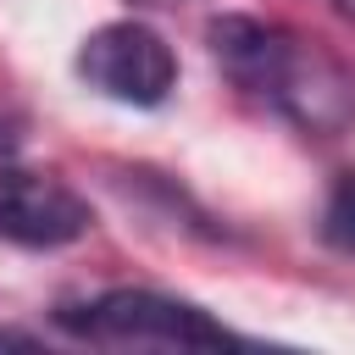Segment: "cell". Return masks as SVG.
Listing matches in <instances>:
<instances>
[{
    "label": "cell",
    "instance_id": "5b68a950",
    "mask_svg": "<svg viewBox=\"0 0 355 355\" xmlns=\"http://www.w3.org/2000/svg\"><path fill=\"white\" fill-rule=\"evenodd\" d=\"M322 239L344 255H355V172H344L322 205Z\"/></svg>",
    "mask_w": 355,
    "mask_h": 355
},
{
    "label": "cell",
    "instance_id": "3957f363",
    "mask_svg": "<svg viewBox=\"0 0 355 355\" xmlns=\"http://www.w3.org/2000/svg\"><path fill=\"white\" fill-rule=\"evenodd\" d=\"M78 78L116 105H161L178 89V55L150 22H105L78 44Z\"/></svg>",
    "mask_w": 355,
    "mask_h": 355
},
{
    "label": "cell",
    "instance_id": "7a4b0ae2",
    "mask_svg": "<svg viewBox=\"0 0 355 355\" xmlns=\"http://www.w3.org/2000/svg\"><path fill=\"white\" fill-rule=\"evenodd\" d=\"M55 322L89 344H133V349H222L233 333L200 311L194 300L161 294V288H111L89 305H61Z\"/></svg>",
    "mask_w": 355,
    "mask_h": 355
},
{
    "label": "cell",
    "instance_id": "6da1fadb",
    "mask_svg": "<svg viewBox=\"0 0 355 355\" xmlns=\"http://www.w3.org/2000/svg\"><path fill=\"white\" fill-rule=\"evenodd\" d=\"M205 39L222 72L294 128L316 139H338L355 128V72L316 39H300L261 17H216Z\"/></svg>",
    "mask_w": 355,
    "mask_h": 355
},
{
    "label": "cell",
    "instance_id": "52a82bcc",
    "mask_svg": "<svg viewBox=\"0 0 355 355\" xmlns=\"http://www.w3.org/2000/svg\"><path fill=\"white\" fill-rule=\"evenodd\" d=\"M333 6H338V11H344V17L355 22V0H333Z\"/></svg>",
    "mask_w": 355,
    "mask_h": 355
},
{
    "label": "cell",
    "instance_id": "277c9868",
    "mask_svg": "<svg viewBox=\"0 0 355 355\" xmlns=\"http://www.w3.org/2000/svg\"><path fill=\"white\" fill-rule=\"evenodd\" d=\"M94 227L89 200L55 172L0 161V239L17 250H61Z\"/></svg>",
    "mask_w": 355,
    "mask_h": 355
},
{
    "label": "cell",
    "instance_id": "8992f818",
    "mask_svg": "<svg viewBox=\"0 0 355 355\" xmlns=\"http://www.w3.org/2000/svg\"><path fill=\"white\" fill-rule=\"evenodd\" d=\"M22 133H28V122H22V111L0 100V161H11V155L22 150Z\"/></svg>",
    "mask_w": 355,
    "mask_h": 355
}]
</instances>
